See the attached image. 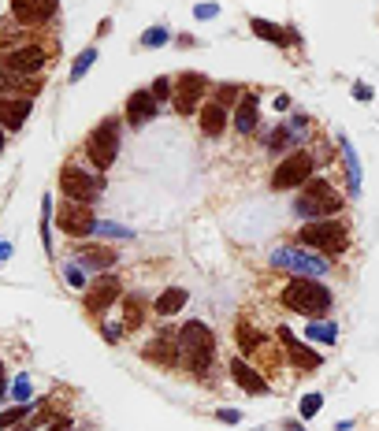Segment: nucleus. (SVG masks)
<instances>
[{
  "mask_svg": "<svg viewBox=\"0 0 379 431\" xmlns=\"http://www.w3.org/2000/svg\"><path fill=\"white\" fill-rule=\"evenodd\" d=\"M179 346H182V361L190 364V372L197 379H208L212 361H216V335L205 320H186L179 327Z\"/></svg>",
  "mask_w": 379,
  "mask_h": 431,
  "instance_id": "f257e3e1",
  "label": "nucleus"
},
{
  "mask_svg": "<svg viewBox=\"0 0 379 431\" xmlns=\"http://www.w3.org/2000/svg\"><path fill=\"white\" fill-rule=\"evenodd\" d=\"M331 301L335 298H331V290L323 287L320 279H294V283H286V290H283V305L290 309V313L309 316V320L327 316Z\"/></svg>",
  "mask_w": 379,
  "mask_h": 431,
  "instance_id": "f03ea898",
  "label": "nucleus"
},
{
  "mask_svg": "<svg viewBox=\"0 0 379 431\" xmlns=\"http://www.w3.org/2000/svg\"><path fill=\"white\" fill-rule=\"evenodd\" d=\"M119 142H123V126H119L116 115L100 119L94 131H89V137H86V157H89V164H94L100 175H105V171L116 164V157H119Z\"/></svg>",
  "mask_w": 379,
  "mask_h": 431,
  "instance_id": "7ed1b4c3",
  "label": "nucleus"
},
{
  "mask_svg": "<svg viewBox=\"0 0 379 431\" xmlns=\"http://www.w3.org/2000/svg\"><path fill=\"white\" fill-rule=\"evenodd\" d=\"M338 208H342V194L327 179H309L301 190V197L294 201V212L305 216V223H309V219H320V216H331V212H338Z\"/></svg>",
  "mask_w": 379,
  "mask_h": 431,
  "instance_id": "20e7f679",
  "label": "nucleus"
},
{
  "mask_svg": "<svg viewBox=\"0 0 379 431\" xmlns=\"http://www.w3.org/2000/svg\"><path fill=\"white\" fill-rule=\"evenodd\" d=\"M298 242L323 253V256H342L349 238H346V227H342L338 219H309L298 231Z\"/></svg>",
  "mask_w": 379,
  "mask_h": 431,
  "instance_id": "39448f33",
  "label": "nucleus"
},
{
  "mask_svg": "<svg viewBox=\"0 0 379 431\" xmlns=\"http://www.w3.org/2000/svg\"><path fill=\"white\" fill-rule=\"evenodd\" d=\"M60 190L67 201H78V205H94V201L105 194V175H94V171H82L75 164H63L60 171Z\"/></svg>",
  "mask_w": 379,
  "mask_h": 431,
  "instance_id": "423d86ee",
  "label": "nucleus"
},
{
  "mask_svg": "<svg viewBox=\"0 0 379 431\" xmlns=\"http://www.w3.org/2000/svg\"><path fill=\"white\" fill-rule=\"evenodd\" d=\"M272 268H283V272H294L301 279H320L327 275V256H316L309 250H290V245H279L272 253Z\"/></svg>",
  "mask_w": 379,
  "mask_h": 431,
  "instance_id": "0eeeda50",
  "label": "nucleus"
},
{
  "mask_svg": "<svg viewBox=\"0 0 379 431\" xmlns=\"http://www.w3.org/2000/svg\"><path fill=\"white\" fill-rule=\"evenodd\" d=\"M312 160L305 149H298V153H290V157H283L279 160V168L272 171V190H294V186H305L309 182V175H312Z\"/></svg>",
  "mask_w": 379,
  "mask_h": 431,
  "instance_id": "6e6552de",
  "label": "nucleus"
},
{
  "mask_svg": "<svg viewBox=\"0 0 379 431\" xmlns=\"http://www.w3.org/2000/svg\"><path fill=\"white\" fill-rule=\"evenodd\" d=\"M56 227L71 238H89L97 231V216L89 212V205H78V201H63L60 205V216H56Z\"/></svg>",
  "mask_w": 379,
  "mask_h": 431,
  "instance_id": "1a4fd4ad",
  "label": "nucleus"
},
{
  "mask_svg": "<svg viewBox=\"0 0 379 431\" xmlns=\"http://www.w3.org/2000/svg\"><path fill=\"white\" fill-rule=\"evenodd\" d=\"M201 97H205V75H179L171 89L175 112L179 115H193L201 108Z\"/></svg>",
  "mask_w": 379,
  "mask_h": 431,
  "instance_id": "9d476101",
  "label": "nucleus"
},
{
  "mask_svg": "<svg viewBox=\"0 0 379 431\" xmlns=\"http://www.w3.org/2000/svg\"><path fill=\"white\" fill-rule=\"evenodd\" d=\"M145 361L149 364H164V368H175V364H182V346H179V331H171V327H164L160 335L153 338L149 346H145Z\"/></svg>",
  "mask_w": 379,
  "mask_h": 431,
  "instance_id": "9b49d317",
  "label": "nucleus"
},
{
  "mask_svg": "<svg viewBox=\"0 0 379 431\" xmlns=\"http://www.w3.org/2000/svg\"><path fill=\"white\" fill-rule=\"evenodd\" d=\"M275 338H279V346L286 350V361H290V364H298V368H305V372H316L320 364H323V361H320V353L312 350L309 342H301V338L294 335L290 327H279V331H275Z\"/></svg>",
  "mask_w": 379,
  "mask_h": 431,
  "instance_id": "f8f14e48",
  "label": "nucleus"
},
{
  "mask_svg": "<svg viewBox=\"0 0 379 431\" xmlns=\"http://www.w3.org/2000/svg\"><path fill=\"white\" fill-rule=\"evenodd\" d=\"M119 294H123V287H119L116 275H100V279H94V283H89V290H86V309L94 316H105L108 309L119 301Z\"/></svg>",
  "mask_w": 379,
  "mask_h": 431,
  "instance_id": "ddd939ff",
  "label": "nucleus"
},
{
  "mask_svg": "<svg viewBox=\"0 0 379 431\" xmlns=\"http://www.w3.org/2000/svg\"><path fill=\"white\" fill-rule=\"evenodd\" d=\"M41 67H45V49H41V45H23V49H12L4 60H0V71L41 75Z\"/></svg>",
  "mask_w": 379,
  "mask_h": 431,
  "instance_id": "4468645a",
  "label": "nucleus"
},
{
  "mask_svg": "<svg viewBox=\"0 0 379 431\" xmlns=\"http://www.w3.org/2000/svg\"><path fill=\"white\" fill-rule=\"evenodd\" d=\"M156 112H160V100H156L149 89H134V93L127 97V108H123L127 126H145V123H153Z\"/></svg>",
  "mask_w": 379,
  "mask_h": 431,
  "instance_id": "2eb2a0df",
  "label": "nucleus"
},
{
  "mask_svg": "<svg viewBox=\"0 0 379 431\" xmlns=\"http://www.w3.org/2000/svg\"><path fill=\"white\" fill-rule=\"evenodd\" d=\"M60 0H12V15L23 26H41L56 15Z\"/></svg>",
  "mask_w": 379,
  "mask_h": 431,
  "instance_id": "dca6fc26",
  "label": "nucleus"
},
{
  "mask_svg": "<svg viewBox=\"0 0 379 431\" xmlns=\"http://www.w3.org/2000/svg\"><path fill=\"white\" fill-rule=\"evenodd\" d=\"M45 86V71L41 75H23V71H0V93L8 97H34Z\"/></svg>",
  "mask_w": 379,
  "mask_h": 431,
  "instance_id": "f3484780",
  "label": "nucleus"
},
{
  "mask_svg": "<svg viewBox=\"0 0 379 431\" xmlns=\"http://www.w3.org/2000/svg\"><path fill=\"white\" fill-rule=\"evenodd\" d=\"M30 112H34V100L30 97H8V93H0V126L19 131L26 119H30Z\"/></svg>",
  "mask_w": 379,
  "mask_h": 431,
  "instance_id": "a211bd4d",
  "label": "nucleus"
},
{
  "mask_svg": "<svg viewBox=\"0 0 379 431\" xmlns=\"http://www.w3.org/2000/svg\"><path fill=\"white\" fill-rule=\"evenodd\" d=\"M230 379H235L246 394H257V398H264V394H268V379L246 361V357H235V361H230Z\"/></svg>",
  "mask_w": 379,
  "mask_h": 431,
  "instance_id": "6ab92c4d",
  "label": "nucleus"
},
{
  "mask_svg": "<svg viewBox=\"0 0 379 431\" xmlns=\"http://www.w3.org/2000/svg\"><path fill=\"white\" fill-rule=\"evenodd\" d=\"M249 30H253L261 41H268V45H279V49L301 41L294 26H275V23H268V19H249Z\"/></svg>",
  "mask_w": 379,
  "mask_h": 431,
  "instance_id": "aec40b11",
  "label": "nucleus"
},
{
  "mask_svg": "<svg viewBox=\"0 0 379 431\" xmlns=\"http://www.w3.org/2000/svg\"><path fill=\"white\" fill-rule=\"evenodd\" d=\"M224 131H227V108L219 104V100H208V104L201 108V134L219 137Z\"/></svg>",
  "mask_w": 379,
  "mask_h": 431,
  "instance_id": "412c9836",
  "label": "nucleus"
},
{
  "mask_svg": "<svg viewBox=\"0 0 379 431\" xmlns=\"http://www.w3.org/2000/svg\"><path fill=\"white\" fill-rule=\"evenodd\" d=\"M116 261H119L116 250H105V245H82V253H78V264L89 272H105V268H112Z\"/></svg>",
  "mask_w": 379,
  "mask_h": 431,
  "instance_id": "4be33fe9",
  "label": "nucleus"
},
{
  "mask_svg": "<svg viewBox=\"0 0 379 431\" xmlns=\"http://www.w3.org/2000/svg\"><path fill=\"white\" fill-rule=\"evenodd\" d=\"M257 123H261V100H257L253 93L242 97V104H238V115H235V126L238 134H253Z\"/></svg>",
  "mask_w": 379,
  "mask_h": 431,
  "instance_id": "5701e85b",
  "label": "nucleus"
},
{
  "mask_svg": "<svg viewBox=\"0 0 379 431\" xmlns=\"http://www.w3.org/2000/svg\"><path fill=\"white\" fill-rule=\"evenodd\" d=\"M342 149V164H346V179H349V194H360V160L354 153V145H349V137H342L338 142Z\"/></svg>",
  "mask_w": 379,
  "mask_h": 431,
  "instance_id": "b1692460",
  "label": "nucleus"
},
{
  "mask_svg": "<svg viewBox=\"0 0 379 431\" xmlns=\"http://www.w3.org/2000/svg\"><path fill=\"white\" fill-rule=\"evenodd\" d=\"M182 305H186V290H182V287H168L160 298H156L153 309H156V316H175Z\"/></svg>",
  "mask_w": 379,
  "mask_h": 431,
  "instance_id": "393cba45",
  "label": "nucleus"
},
{
  "mask_svg": "<svg viewBox=\"0 0 379 431\" xmlns=\"http://www.w3.org/2000/svg\"><path fill=\"white\" fill-rule=\"evenodd\" d=\"M142 324H145V301L138 294H131L123 301V327H127V331H138Z\"/></svg>",
  "mask_w": 379,
  "mask_h": 431,
  "instance_id": "a878e982",
  "label": "nucleus"
},
{
  "mask_svg": "<svg viewBox=\"0 0 379 431\" xmlns=\"http://www.w3.org/2000/svg\"><path fill=\"white\" fill-rule=\"evenodd\" d=\"M309 342H320V346H331L338 338V327L335 324H327V320H309Z\"/></svg>",
  "mask_w": 379,
  "mask_h": 431,
  "instance_id": "bb28decb",
  "label": "nucleus"
},
{
  "mask_svg": "<svg viewBox=\"0 0 379 431\" xmlns=\"http://www.w3.org/2000/svg\"><path fill=\"white\" fill-rule=\"evenodd\" d=\"M238 346H242V353H257L264 346V335L249 324H238Z\"/></svg>",
  "mask_w": 379,
  "mask_h": 431,
  "instance_id": "cd10ccee",
  "label": "nucleus"
},
{
  "mask_svg": "<svg viewBox=\"0 0 379 431\" xmlns=\"http://www.w3.org/2000/svg\"><path fill=\"white\" fill-rule=\"evenodd\" d=\"M94 63H97V49H82L78 56H75V63H71V82H82Z\"/></svg>",
  "mask_w": 379,
  "mask_h": 431,
  "instance_id": "c85d7f7f",
  "label": "nucleus"
},
{
  "mask_svg": "<svg viewBox=\"0 0 379 431\" xmlns=\"http://www.w3.org/2000/svg\"><path fill=\"white\" fill-rule=\"evenodd\" d=\"M49 223H52V197L45 194V197H41V245L52 253V234H49Z\"/></svg>",
  "mask_w": 379,
  "mask_h": 431,
  "instance_id": "c756f323",
  "label": "nucleus"
},
{
  "mask_svg": "<svg viewBox=\"0 0 379 431\" xmlns=\"http://www.w3.org/2000/svg\"><path fill=\"white\" fill-rule=\"evenodd\" d=\"M30 406H15V409H4V412H0V431H12L15 424H19V420H26V417H30Z\"/></svg>",
  "mask_w": 379,
  "mask_h": 431,
  "instance_id": "7c9ffc66",
  "label": "nucleus"
},
{
  "mask_svg": "<svg viewBox=\"0 0 379 431\" xmlns=\"http://www.w3.org/2000/svg\"><path fill=\"white\" fill-rule=\"evenodd\" d=\"M168 41H171L168 26H149V30L142 34V45H145V49H160V45H168Z\"/></svg>",
  "mask_w": 379,
  "mask_h": 431,
  "instance_id": "2f4dec72",
  "label": "nucleus"
},
{
  "mask_svg": "<svg viewBox=\"0 0 379 431\" xmlns=\"http://www.w3.org/2000/svg\"><path fill=\"white\" fill-rule=\"evenodd\" d=\"M320 409H323V394H305V398H301V406H298V412H301L305 420H312Z\"/></svg>",
  "mask_w": 379,
  "mask_h": 431,
  "instance_id": "473e14b6",
  "label": "nucleus"
},
{
  "mask_svg": "<svg viewBox=\"0 0 379 431\" xmlns=\"http://www.w3.org/2000/svg\"><path fill=\"white\" fill-rule=\"evenodd\" d=\"M63 279H67V287H86V268L82 264H63Z\"/></svg>",
  "mask_w": 379,
  "mask_h": 431,
  "instance_id": "72a5a7b5",
  "label": "nucleus"
},
{
  "mask_svg": "<svg viewBox=\"0 0 379 431\" xmlns=\"http://www.w3.org/2000/svg\"><path fill=\"white\" fill-rule=\"evenodd\" d=\"M238 97H246V89L242 86H235V82H227V86H219L216 89V100H219V104H230V100H238Z\"/></svg>",
  "mask_w": 379,
  "mask_h": 431,
  "instance_id": "f704fd0d",
  "label": "nucleus"
},
{
  "mask_svg": "<svg viewBox=\"0 0 379 431\" xmlns=\"http://www.w3.org/2000/svg\"><path fill=\"white\" fill-rule=\"evenodd\" d=\"M12 398H15V401H30V375H15Z\"/></svg>",
  "mask_w": 379,
  "mask_h": 431,
  "instance_id": "c9c22d12",
  "label": "nucleus"
},
{
  "mask_svg": "<svg viewBox=\"0 0 379 431\" xmlns=\"http://www.w3.org/2000/svg\"><path fill=\"white\" fill-rule=\"evenodd\" d=\"M97 231L105 234V238H131V231H127V227H119V223H108V219H97Z\"/></svg>",
  "mask_w": 379,
  "mask_h": 431,
  "instance_id": "e433bc0d",
  "label": "nucleus"
},
{
  "mask_svg": "<svg viewBox=\"0 0 379 431\" xmlns=\"http://www.w3.org/2000/svg\"><path fill=\"white\" fill-rule=\"evenodd\" d=\"M193 15H197V19H216V15H219V4H216V0H201V4L193 8Z\"/></svg>",
  "mask_w": 379,
  "mask_h": 431,
  "instance_id": "4c0bfd02",
  "label": "nucleus"
},
{
  "mask_svg": "<svg viewBox=\"0 0 379 431\" xmlns=\"http://www.w3.org/2000/svg\"><path fill=\"white\" fill-rule=\"evenodd\" d=\"M149 93H153L156 100H171V82H168V78H156L153 86H149Z\"/></svg>",
  "mask_w": 379,
  "mask_h": 431,
  "instance_id": "58836bf2",
  "label": "nucleus"
},
{
  "mask_svg": "<svg viewBox=\"0 0 379 431\" xmlns=\"http://www.w3.org/2000/svg\"><path fill=\"white\" fill-rule=\"evenodd\" d=\"M100 335H105V342H119V338H123V324H105V327H100Z\"/></svg>",
  "mask_w": 379,
  "mask_h": 431,
  "instance_id": "ea45409f",
  "label": "nucleus"
},
{
  "mask_svg": "<svg viewBox=\"0 0 379 431\" xmlns=\"http://www.w3.org/2000/svg\"><path fill=\"white\" fill-rule=\"evenodd\" d=\"M376 93H372V86H365V82H354V100H360V104H365V100H372Z\"/></svg>",
  "mask_w": 379,
  "mask_h": 431,
  "instance_id": "a19ab883",
  "label": "nucleus"
},
{
  "mask_svg": "<svg viewBox=\"0 0 379 431\" xmlns=\"http://www.w3.org/2000/svg\"><path fill=\"white\" fill-rule=\"evenodd\" d=\"M219 420H224V424H238L242 412H238V409H219Z\"/></svg>",
  "mask_w": 379,
  "mask_h": 431,
  "instance_id": "79ce46f5",
  "label": "nucleus"
},
{
  "mask_svg": "<svg viewBox=\"0 0 379 431\" xmlns=\"http://www.w3.org/2000/svg\"><path fill=\"white\" fill-rule=\"evenodd\" d=\"M67 428H71L67 417H52V420H49V431H67Z\"/></svg>",
  "mask_w": 379,
  "mask_h": 431,
  "instance_id": "37998d69",
  "label": "nucleus"
},
{
  "mask_svg": "<svg viewBox=\"0 0 379 431\" xmlns=\"http://www.w3.org/2000/svg\"><path fill=\"white\" fill-rule=\"evenodd\" d=\"M272 108H275V112H286V108H290V97H286V93H279V97L272 100Z\"/></svg>",
  "mask_w": 379,
  "mask_h": 431,
  "instance_id": "c03bdc74",
  "label": "nucleus"
},
{
  "mask_svg": "<svg viewBox=\"0 0 379 431\" xmlns=\"http://www.w3.org/2000/svg\"><path fill=\"white\" fill-rule=\"evenodd\" d=\"M8 398V372H4V364H0V401Z\"/></svg>",
  "mask_w": 379,
  "mask_h": 431,
  "instance_id": "a18cd8bd",
  "label": "nucleus"
},
{
  "mask_svg": "<svg viewBox=\"0 0 379 431\" xmlns=\"http://www.w3.org/2000/svg\"><path fill=\"white\" fill-rule=\"evenodd\" d=\"M283 431H305V428L298 424V420H283Z\"/></svg>",
  "mask_w": 379,
  "mask_h": 431,
  "instance_id": "49530a36",
  "label": "nucleus"
},
{
  "mask_svg": "<svg viewBox=\"0 0 379 431\" xmlns=\"http://www.w3.org/2000/svg\"><path fill=\"white\" fill-rule=\"evenodd\" d=\"M8 256H12V245H8V242H0V261H8Z\"/></svg>",
  "mask_w": 379,
  "mask_h": 431,
  "instance_id": "de8ad7c7",
  "label": "nucleus"
},
{
  "mask_svg": "<svg viewBox=\"0 0 379 431\" xmlns=\"http://www.w3.org/2000/svg\"><path fill=\"white\" fill-rule=\"evenodd\" d=\"M0 153H4V126H0Z\"/></svg>",
  "mask_w": 379,
  "mask_h": 431,
  "instance_id": "09e8293b",
  "label": "nucleus"
}]
</instances>
